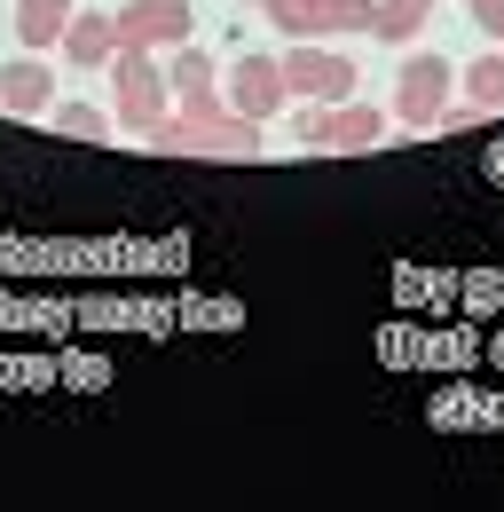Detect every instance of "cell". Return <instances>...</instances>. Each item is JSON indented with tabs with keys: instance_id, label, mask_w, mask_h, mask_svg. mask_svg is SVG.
Listing matches in <instances>:
<instances>
[{
	"instance_id": "obj_1",
	"label": "cell",
	"mask_w": 504,
	"mask_h": 512,
	"mask_svg": "<svg viewBox=\"0 0 504 512\" xmlns=\"http://www.w3.org/2000/svg\"><path fill=\"white\" fill-rule=\"evenodd\" d=\"M292 134H300V150H378L386 119H378L371 103L347 95V103H300Z\"/></svg>"
},
{
	"instance_id": "obj_2",
	"label": "cell",
	"mask_w": 504,
	"mask_h": 512,
	"mask_svg": "<svg viewBox=\"0 0 504 512\" xmlns=\"http://www.w3.org/2000/svg\"><path fill=\"white\" fill-rule=\"evenodd\" d=\"M111 87H119V127L150 134L166 119V103H174V79L150 64V48H119L111 56Z\"/></svg>"
},
{
	"instance_id": "obj_3",
	"label": "cell",
	"mask_w": 504,
	"mask_h": 512,
	"mask_svg": "<svg viewBox=\"0 0 504 512\" xmlns=\"http://www.w3.org/2000/svg\"><path fill=\"white\" fill-rule=\"evenodd\" d=\"M378 0H260V16L292 40H347V32H371Z\"/></svg>"
},
{
	"instance_id": "obj_4",
	"label": "cell",
	"mask_w": 504,
	"mask_h": 512,
	"mask_svg": "<svg viewBox=\"0 0 504 512\" xmlns=\"http://www.w3.org/2000/svg\"><path fill=\"white\" fill-rule=\"evenodd\" d=\"M276 64H284L292 103H347V95H355V64H347L339 48H323V40H292Z\"/></svg>"
},
{
	"instance_id": "obj_5",
	"label": "cell",
	"mask_w": 504,
	"mask_h": 512,
	"mask_svg": "<svg viewBox=\"0 0 504 512\" xmlns=\"http://www.w3.org/2000/svg\"><path fill=\"white\" fill-rule=\"evenodd\" d=\"M449 111V64L441 56H410L394 79V127L402 134H434V119Z\"/></svg>"
},
{
	"instance_id": "obj_6",
	"label": "cell",
	"mask_w": 504,
	"mask_h": 512,
	"mask_svg": "<svg viewBox=\"0 0 504 512\" xmlns=\"http://www.w3.org/2000/svg\"><path fill=\"white\" fill-rule=\"evenodd\" d=\"M221 95H229V111H245V119H276V111L292 103V87H284V64H276V56H237L229 79H221Z\"/></svg>"
},
{
	"instance_id": "obj_7",
	"label": "cell",
	"mask_w": 504,
	"mask_h": 512,
	"mask_svg": "<svg viewBox=\"0 0 504 512\" xmlns=\"http://www.w3.org/2000/svg\"><path fill=\"white\" fill-rule=\"evenodd\" d=\"M189 40V0H126L119 8V48H182Z\"/></svg>"
},
{
	"instance_id": "obj_8",
	"label": "cell",
	"mask_w": 504,
	"mask_h": 512,
	"mask_svg": "<svg viewBox=\"0 0 504 512\" xmlns=\"http://www.w3.org/2000/svg\"><path fill=\"white\" fill-rule=\"evenodd\" d=\"M48 103H56V71L48 64H0V111L32 119V111H48Z\"/></svg>"
},
{
	"instance_id": "obj_9",
	"label": "cell",
	"mask_w": 504,
	"mask_h": 512,
	"mask_svg": "<svg viewBox=\"0 0 504 512\" xmlns=\"http://www.w3.org/2000/svg\"><path fill=\"white\" fill-rule=\"evenodd\" d=\"M119 56V16H71L63 24V64H111Z\"/></svg>"
},
{
	"instance_id": "obj_10",
	"label": "cell",
	"mask_w": 504,
	"mask_h": 512,
	"mask_svg": "<svg viewBox=\"0 0 504 512\" xmlns=\"http://www.w3.org/2000/svg\"><path fill=\"white\" fill-rule=\"evenodd\" d=\"M441 0H378L371 8V40H386V48H410L418 32H426V16H434Z\"/></svg>"
},
{
	"instance_id": "obj_11",
	"label": "cell",
	"mask_w": 504,
	"mask_h": 512,
	"mask_svg": "<svg viewBox=\"0 0 504 512\" xmlns=\"http://www.w3.org/2000/svg\"><path fill=\"white\" fill-rule=\"evenodd\" d=\"M71 16H79L71 0H16V40L24 48H63V24Z\"/></svg>"
},
{
	"instance_id": "obj_12",
	"label": "cell",
	"mask_w": 504,
	"mask_h": 512,
	"mask_svg": "<svg viewBox=\"0 0 504 512\" xmlns=\"http://www.w3.org/2000/svg\"><path fill=\"white\" fill-rule=\"evenodd\" d=\"M465 103L489 119V111H504V56H481V64L465 71Z\"/></svg>"
},
{
	"instance_id": "obj_13",
	"label": "cell",
	"mask_w": 504,
	"mask_h": 512,
	"mask_svg": "<svg viewBox=\"0 0 504 512\" xmlns=\"http://www.w3.org/2000/svg\"><path fill=\"white\" fill-rule=\"evenodd\" d=\"M150 150H166V158H197V119H189V111H166V119L150 127Z\"/></svg>"
},
{
	"instance_id": "obj_14",
	"label": "cell",
	"mask_w": 504,
	"mask_h": 512,
	"mask_svg": "<svg viewBox=\"0 0 504 512\" xmlns=\"http://www.w3.org/2000/svg\"><path fill=\"white\" fill-rule=\"evenodd\" d=\"M56 134H63V142H103L111 119H103L95 103H63V111H56Z\"/></svg>"
},
{
	"instance_id": "obj_15",
	"label": "cell",
	"mask_w": 504,
	"mask_h": 512,
	"mask_svg": "<svg viewBox=\"0 0 504 512\" xmlns=\"http://www.w3.org/2000/svg\"><path fill=\"white\" fill-rule=\"evenodd\" d=\"M465 8H473V24H481L489 40H504V0H465Z\"/></svg>"
}]
</instances>
